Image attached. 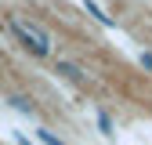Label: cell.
I'll use <instances>...</instances> for the list:
<instances>
[{"instance_id":"obj_3","label":"cell","mask_w":152,"mask_h":145,"mask_svg":"<svg viewBox=\"0 0 152 145\" xmlns=\"http://www.w3.org/2000/svg\"><path fill=\"white\" fill-rule=\"evenodd\" d=\"M80 4H83V11H87V15H94V18H98L105 29H116V18H112V15L98 4V0H80Z\"/></svg>"},{"instance_id":"obj_5","label":"cell","mask_w":152,"mask_h":145,"mask_svg":"<svg viewBox=\"0 0 152 145\" xmlns=\"http://www.w3.org/2000/svg\"><path fill=\"white\" fill-rule=\"evenodd\" d=\"M94 123H98V131H102V134H109V138L116 134V123H112V116L105 113V109H98V113H94Z\"/></svg>"},{"instance_id":"obj_7","label":"cell","mask_w":152,"mask_h":145,"mask_svg":"<svg viewBox=\"0 0 152 145\" xmlns=\"http://www.w3.org/2000/svg\"><path fill=\"white\" fill-rule=\"evenodd\" d=\"M138 65H141V69H148V72H152V51H141V54H138Z\"/></svg>"},{"instance_id":"obj_2","label":"cell","mask_w":152,"mask_h":145,"mask_svg":"<svg viewBox=\"0 0 152 145\" xmlns=\"http://www.w3.org/2000/svg\"><path fill=\"white\" fill-rule=\"evenodd\" d=\"M54 72H62V76H65V80H72V83H87V80H91V72H87L80 62H65V58L54 62Z\"/></svg>"},{"instance_id":"obj_8","label":"cell","mask_w":152,"mask_h":145,"mask_svg":"<svg viewBox=\"0 0 152 145\" xmlns=\"http://www.w3.org/2000/svg\"><path fill=\"white\" fill-rule=\"evenodd\" d=\"M15 141H18V145H33V141H29V138H26L22 131H15Z\"/></svg>"},{"instance_id":"obj_4","label":"cell","mask_w":152,"mask_h":145,"mask_svg":"<svg viewBox=\"0 0 152 145\" xmlns=\"http://www.w3.org/2000/svg\"><path fill=\"white\" fill-rule=\"evenodd\" d=\"M7 105H11V109H18V113H26V116H33V113H36L33 98H26V94H11V98H7Z\"/></svg>"},{"instance_id":"obj_1","label":"cell","mask_w":152,"mask_h":145,"mask_svg":"<svg viewBox=\"0 0 152 145\" xmlns=\"http://www.w3.org/2000/svg\"><path fill=\"white\" fill-rule=\"evenodd\" d=\"M7 29L15 33V40L22 44L29 54H36V58H51V54H54V40H51V33H47V29H40L33 18L7 15Z\"/></svg>"},{"instance_id":"obj_6","label":"cell","mask_w":152,"mask_h":145,"mask_svg":"<svg viewBox=\"0 0 152 145\" xmlns=\"http://www.w3.org/2000/svg\"><path fill=\"white\" fill-rule=\"evenodd\" d=\"M36 138H40L44 145H65L58 134H54V131H47V127H36Z\"/></svg>"}]
</instances>
